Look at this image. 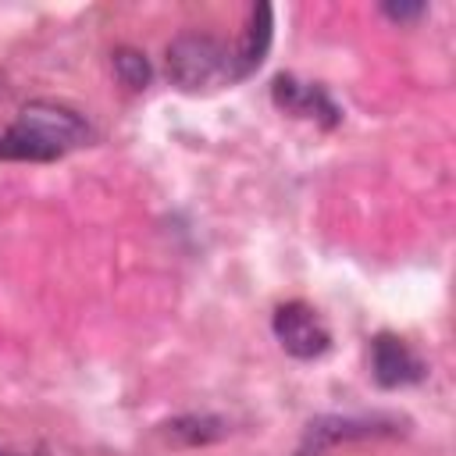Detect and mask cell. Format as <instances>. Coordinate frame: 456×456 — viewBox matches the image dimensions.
Here are the masks:
<instances>
[{
  "label": "cell",
  "instance_id": "obj_1",
  "mask_svg": "<svg viewBox=\"0 0 456 456\" xmlns=\"http://www.w3.org/2000/svg\"><path fill=\"white\" fill-rule=\"evenodd\" d=\"M89 125L78 110L50 100H36L21 107L18 121L0 135L4 160H57L68 150L89 142Z\"/></svg>",
  "mask_w": 456,
  "mask_h": 456
},
{
  "label": "cell",
  "instance_id": "obj_2",
  "mask_svg": "<svg viewBox=\"0 0 456 456\" xmlns=\"http://www.w3.org/2000/svg\"><path fill=\"white\" fill-rule=\"evenodd\" d=\"M167 75L178 89H207L221 78L232 82V53L203 32H182L167 43Z\"/></svg>",
  "mask_w": 456,
  "mask_h": 456
},
{
  "label": "cell",
  "instance_id": "obj_3",
  "mask_svg": "<svg viewBox=\"0 0 456 456\" xmlns=\"http://www.w3.org/2000/svg\"><path fill=\"white\" fill-rule=\"evenodd\" d=\"M271 328H274V338L281 342V349L289 356H296V360H314V356L328 353V346H331V331L324 328L317 310L299 303V299L281 303L274 310Z\"/></svg>",
  "mask_w": 456,
  "mask_h": 456
},
{
  "label": "cell",
  "instance_id": "obj_4",
  "mask_svg": "<svg viewBox=\"0 0 456 456\" xmlns=\"http://www.w3.org/2000/svg\"><path fill=\"white\" fill-rule=\"evenodd\" d=\"M370 370H374V381H378L381 388H399V385L420 381L424 363L417 360V353H413L403 338L381 331V335L370 342Z\"/></svg>",
  "mask_w": 456,
  "mask_h": 456
},
{
  "label": "cell",
  "instance_id": "obj_5",
  "mask_svg": "<svg viewBox=\"0 0 456 456\" xmlns=\"http://www.w3.org/2000/svg\"><path fill=\"white\" fill-rule=\"evenodd\" d=\"M271 96H274V103L281 110H289L296 118H317L324 125H335L342 118L338 107L331 103V96L321 86H306V82H299L292 75H278L274 86H271Z\"/></svg>",
  "mask_w": 456,
  "mask_h": 456
},
{
  "label": "cell",
  "instance_id": "obj_6",
  "mask_svg": "<svg viewBox=\"0 0 456 456\" xmlns=\"http://www.w3.org/2000/svg\"><path fill=\"white\" fill-rule=\"evenodd\" d=\"M271 36H274V21H271V4H256L249 11V25L242 32V43L235 46L232 53V78H246L249 71H256L267 57V46H271Z\"/></svg>",
  "mask_w": 456,
  "mask_h": 456
},
{
  "label": "cell",
  "instance_id": "obj_7",
  "mask_svg": "<svg viewBox=\"0 0 456 456\" xmlns=\"http://www.w3.org/2000/svg\"><path fill=\"white\" fill-rule=\"evenodd\" d=\"M381 420L378 417H321L306 428V438L299 445V456H310V452H321L324 445H335L338 438H367V435H378Z\"/></svg>",
  "mask_w": 456,
  "mask_h": 456
},
{
  "label": "cell",
  "instance_id": "obj_8",
  "mask_svg": "<svg viewBox=\"0 0 456 456\" xmlns=\"http://www.w3.org/2000/svg\"><path fill=\"white\" fill-rule=\"evenodd\" d=\"M167 428L178 442H189V445H203L224 435V424L217 417H182V420H171Z\"/></svg>",
  "mask_w": 456,
  "mask_h": 456
},
{
  "label": "cell",
  "instance_id": "obj_9",
  "mask_svg": "<svg viewBox=\"0 0 456 456\" xmlns=\"http://www.w3.org/2000/svg\"><path fill=\"white\" fill-rule=\"evenodd\" d=\"M114 75L128 86V89H146L150 86V61L132 50V46H121L114 50Z\"/></svg>",
  "mask_w": 456,
  "mask_h": 456
},
{
  "label": "cell",
  "instance_id": "obj_10",
  "mask_svg": "<svg viewBox=\"0 0 456 456\" xmlns=\"http://www.w3.org/2000/svg\"><path fill=\"white\" fill-rule=\"evenodd\" d=\"M381 11L388 18H395V21H410V18H420L424 14V4H385Z\"/></svg>",
  "mask_w": 456,
  "mask_h": 456
}]
</instances>
